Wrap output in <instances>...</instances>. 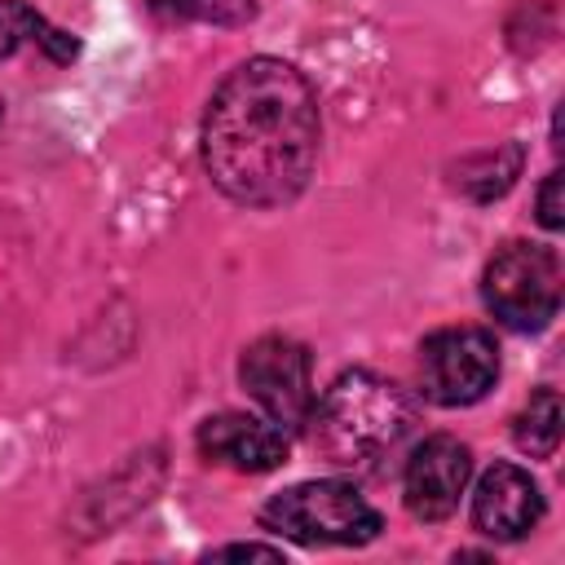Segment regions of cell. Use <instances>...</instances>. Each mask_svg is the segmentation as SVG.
Instances as JSON below:
<instances>
[{"mask_svg": "<svg viewBox=\"0 0 565 565\" xmlns=\"http://www.w3.org/2000/svg\"><path fill=\"white\" fill-rule=\"evenodd\" d=\"M539 221L543 230H561L565 225V207H561V172H547L543 190H539Z\"/></svg>", "mask_w": 565, "mask_h": 565, "instance_id": "13", "label": "cell"}, {"mask_svg": "<svg viewBox=\"0 0 565 565\" xmlns=\"http://www.w3.org/2000/svg\"><path fill=\"white\" fill-rule=\"evenodd\" d=\"M40 22H44V18H40L26 0H0V62L13 57L26 40H35Z\"/></svg>", "mask_w": 565, "mask_h": 565, "instance_id": "12", "label": "cell"}, {"mask_svg": "<svg viewBox=\"0 0 565 565\" xmlns=\"http://www.w3.org/2000/svg\"><path fill=\"white\" fill-rule=\"evenodd\" d=\"M499 380L494 335L481 327H441L419 344V384L437 406H472Z\"/></svg>", "mask_w": 565, "mask_h": 565, "instance_id": "5", "label": "cell"}, {"mask_svg": "<svg viewBox=\"0 0 565 565\" xmlns=\"http://www.w3.org/2000/svg\"><path fill=\"white\" fill-rule=\"evenodd\" d=\"M486 309L512 331H543L561 309V260L543 243H503L481 274Z\"/></svg>", "mask_w": 565, "mask_h": 565, "instance_id": "4", "label": "cell"}, {"mask_svg": "<svg viewBox=\"0 0 565 565\" xmlns=\"http://www.w3.org/2000/svg\"><path fill=\"white\" fill-rule=\"evenodd\" d=\"M318 163V97L282 57L234 66L203 115V168L243 207L291 203Z\"/></svg>", "mask_w": 565, "mask_h": 565, "instance_id": "1", "label": "cell"}, {"mask_svg": "<svg viewBox=\"0 0 565 565\" xmlns=\"http://www.w3.org/2000/svg\"><path fill=\"white\" fill-rule=\"evenodd\" d=\"M199 450L212 463H225V468H238V472H269L287 459V428L274 424L269 415L225 411V415L203 419Z\"/></svg>", "mask_w": 565, "mask_h": 565, "instance_id": "9", "label": "cell"}, {"mask_svg": "<svg viewBox=\"0 0 565 565\" xmlns=\"http://www.w3.org/2000/svg\"><path fill=\"white\" fill-rule=\"evenodd\" d=\"M260 525L296 539V543H340V547H358L371 543L380 534V512L358 494V486L349 481H300L282 494H274L260 508Z\"/></svg>", "mask_w": 565, "mask_h": 565, "instance_id": "3", "label": "cell"}, {"mask_svg": "<svg viewBox=\"0 0 565 565\" xmlns=\"http://www.w3.org/2000/svg\"><path fill=\"white\" fill-rule=\"evenodd\" d=\"M468 477H472V455L459 437H424L411 459H406V472H402V494H406V508L411 516L419 521H446L463 490H468Z\"/></svg>", "mask_w": 565, "mask_h": 565, "instance_id": "7", "label": "cell"}, {"mask_svg": "<svg viewBox=\"0 0 565 565\" xmlns=\"http://www.w3.org/2000/svg\"><path fill=\"white\" fill-rule=\"evenodd\" d=\"M411 419L415 411L406 393L371 371H344L309 411L313 446L340 468H358L393 450L411 433Z\"/></svg>", "mask_w": 565, "mask_h": 565, "instance_id": "2", "label": "cell"}, {"mask_svg": "<svg viewBox=\"0 0 565 565\" xmlns=\"http://www.w3.org/2000/svg\"><path fill=\"white\" fill-rule=\"evenodd\" d=\"M512 437L530 459H552L556 455V446H561V397H556V388H539L525 402V411L512 424Z\"/></svg>", "mask_w": 565, "mask_h": 565, "instance_id": "10", "label": "cell"}, {"mask_svg": "<svg viewBox=\"0 0 565 565\" xmlns=\"http://www.w3.org/2000/svg\"><path fill=\"white\" fill-rule=\"evenodd\" d=\"M247 556L282 561V547H269V543H230V547H216L212 552V561H247Z\"/></svg>", "mask_w": 565, "mask_h": 565, "instance_id": "14", "label": "cell"}, {"mask_svg": "<svg viewBox=\"0 0 565 565\" xmlns=\"http://www.w3.org/2000/svg\"><path fill=\"white\" fill-rule=\"evenodd\" d=\"M154 9H163V13H172V18H194V22H221V26H230V22H243V18H252V0H150Z\"/></svg>", "mask_w": 565, "mask_h": 565, "instance_id": "11", "label": "cell"}, {"mask_svg": "<svg viewBox=\"0 0 565 565\" xmlns=\"http://www.w3.org/2000/svg\"><path fill=\"white\" fill-rule=\"evenodd\" d=\"M238 380L247 388V397L260 406V415H269L282 428H300L309 424L313 411V371H309V353L305 344L287 340V335H260L256 344H247L243 362H238Z\"/></svg>", "mask_w": 565, "mask_h": 565, "instance_id": "6", "label": "cell"}, {"mask_svg": "<svg viewBox=\"0 0 565 565\" xmlns=\"http://www.w3.org/2000/svg\"><path fill=\"white\" fill-rule=\"evenodd\" d=\"M543 516V494L534 477L516 463H494L477 477L472 490V525L494 543L525 539Z\"/></svg>", "mask_w": 565, "mask_h": 565, "instance_id": "8", "label": "cell"}]
</instances>
